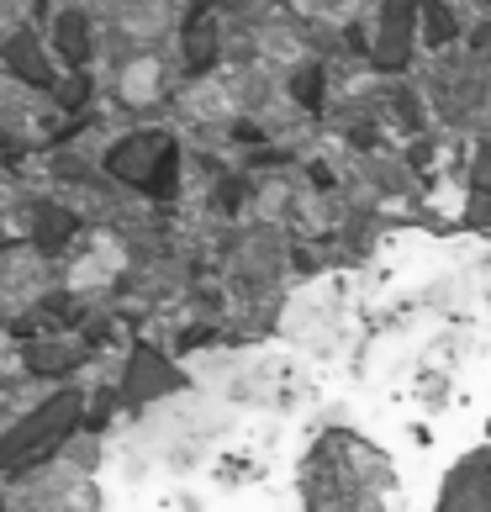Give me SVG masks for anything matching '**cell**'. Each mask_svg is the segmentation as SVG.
<instances>
[{"label": "cell", "mask_w": 491, "mask_h": 512, "mask_svg": "<svg viewBox=\"0 0 491 512\" xmlns=\"http://www.w3.org/2000/svg\"><path fill=\"white\" fill-rule=\"evenodd\" d=\"M296 512H402L386 444L354 423H323L296 454Z\"/></svg>", "instance_id": "1"}, {"label": "cell", "mask_w": 491, "mask_h": 512, "mask_svg": "<svg viewBox=\"0 0 491 512\" xmlns=\"http://www.w3.org/2000/svg\"><path fill=\"white\" fill-rule=\"evenodd\" d=\"M428 512H491V444L486 439L476 449H465L460 460H449V470L433 486Z\"/></svg>", "instance_id": "2"}, {"label": "cell", "mask_w": 491, "mask_h": 512, "mask_svg": "<svg viewBox=\"0 0 491 512\" xmlns=\"http://www.w3.org/2000/svg\"><path fill=\"white\" fill-rule=\"evenodd\" d=\"M460 222L476 227V233H491V196H470V206H465Z\"/></svg>", "instance_id": "3"}, {"label": "cell", "mask_w": 491, "mask_h": 512, "mask_svg": "<svg viewBox=\"0 0 491 512\" xmlns=\"http://www.w3.org/2000/svg\"><path fill=\"white\" fill-rule=\"evenodd\" d=\"M470 185H476V196H491V148L476 154V169H470Z\"/></svg>", "instance_id": "4"}, {"label": "cell", "mask_w": 491, "mask_h": 512, "mask_svg": "<svg viewBox=\"0 0 491 512\" xmlns=\"http://www.w3.org/2000/svg\"><path fill=\"white\" fill-rule=\"evenodd\" d=\"M148 85H154V64H143V69H132V74H127V96H132V101H143V96H148Z\"/></svg>", "instance_id": "5"}, {"label": "cell", "mask_w": 491, "mask_h": 512, "mask_svg": "<svg viewBox=\"0 0 491 512\" xmlns=\"http://www.w3.org/2000/svg\"><path fill=\"white\" fill-rule=\"evenodd\" d=\"M412 444H433V428L428 423H412Z\"/></svg>", "instance_id": "6"}, {"label": "cell", "mask_w": 491, "mask_h": 512, "mask_svg": "<svg viewBox=\"0 0 491 512\" xmlns=\"http://www.w3.org/2000/svg\"><path fill=\"white\" fill-rule=\"evenodd\" d=\"M486 444H491V417H486Z\"/></svg>", "instance_id": "7"}]
</instances>
